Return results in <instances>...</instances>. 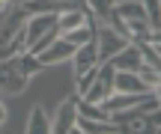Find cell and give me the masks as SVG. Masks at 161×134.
I'll use <instances>...</instances> for the list:
<instances>
[{
    "instance_id": "cell-1",
    "label": "cell",
    "mask_w": 161,
    "mask_h": 134,
    "mask_svg": "<svg viewBox=\"0 0 161 134\" xmlns=\"http://www.w3.org/2000/svg\"><path fill=\"white\" fill-rule=\"evenodd\" d=\"M24 21H27V9L21 6V0H12L0 9V60L27 51Z\"/></svg>"
},
{
    "instance_id": "cell-2",
    "label": "cell",
    "mask_w": 161,
    "mask_h": 134,
    "mask_svg": "<svg viewBox=\"0 0 161 134\" xmlns=\"http://www.w3.org/2000/svg\"><path fill=\"white\" fill-rule=\"evenodd\" d=\"M27 83H30V78H27V72L21 69L18 57L0 60V95H3V99L21 95L24 89H27Z\"/></svg>"
},
{
    "instance_id": "cell-3",
    "label": "cell",
    "mask_w": 161,
    "mask_h": 134,
    "mask_svg": "<svg viewBox=\"0 0 161 134\" xmlns=\"http://www.w3.org/2000/svg\"><path fill=\"white\" fill-rule=\"evenodd\" d=\"M92 42H96V54H98V63H108L110 57H114L119 48H125L128 42V36H122V33H116L114 27H108V24H98L96 21V33H92Z\"/></svg>"
},
{
    "instance_id": "cell-4",
    "label": "cell",
    "mask_w": 161,
    "mask_h": 134,
    "mask_svg": "<svg viewBox=\"0 0 161 134\" xmlns=\"http://www.w3.org/2000/svg\"><path fill=\"white\" fill-rule=\"evenodd\" d=\"M114 75H116V69L110 63H98V69H96V78H92V83H90V89H86L80 99H86V101H92V105H102L104 99H108L110 93H114Z\"/></svg>"
},
{
    "instance_id": "cell-5",
    "label": "cell",
    "mask_w": 161,
    "mask_h": 134,
    "mask_svg": "<svg viewBox=\"0 0 161 134\" xmlns=\"http://www.w3.org/2000/svg\"><path fill=\"white\" fill-rule=\"evenodd\" d=\"M78 99H80V95L72 93V95H66V99L57 105V110H54V116H51V131H57V134H69V131H75Z\"/></svg>"
},
{
    "instance_id": "cell-6",
    "label": "cell",
    "mask_w": 161,
    "mask_h": 134,
    "mask_svg": "<svg viewBox=\"0 0 161 134\" xmlns=\"http://www.w3.org/2000/svg\"><path fill=\"white\" fill-rule=\"evenodd\" d=\"M72 54H75V45H69V42L63 39V36H57V39H54L48 48H42V51L36 54V57H39V63L48 69V66L69 63V60H72Z\"/></svg>"
},
{
    "instance_id": "cell-7",
    "label": "cell",
    "mask_w": 161,
    "mask_h": 134,
    "mask_svg": "<svg viewBox=\"0 0 161 134\" xmlns=\"http://www.w3.org/2000/svg\"><path fill=\"white\" fill-rule=\"evenodd\" d=\"M146 93H110L102 101V107L108 113H125V110H137Z\"/></svg>"
},
{
    "instance_id": "cell-8",
    "label": "cell",
    "mask_w": 161,
    "mask_h": 134,
    "mask_svg": "<svg viewBox=\"0 0 161 134\" xmlns=\"http://www.w3.org/2000/svg\"><path fill=\"white\" fill-rule=\"evenodd\" d=\"M92 15L86 9H60L57 12V21H54V27H57V33H72V30L84 27V24H90Z\"/></svg>"
},
{
    "instance_id": "cell-9",
    "label": "cell",
    "mask_w": 161,
    "mask_h": 134,
    "mask_svg": "<svg viewBox=\"0 0 161 134\" xmlns=\"http://www.w3.org/2000/svg\"><path fill=\"white\" fill-rule=\"evenodd\" d=\"M108 63L114 66L116 72H137L140 66H143V60H140V51L134 48V42H128V45L119 48V51H116Z\"/></svg>"
},
{
    "instance_id": "cell-10",
    "label": "cell",
    "mask_w": 161,
    "mask_h": 134,
    "mask_svg": "<svg viewBox=\"0 0 161 134\" xmlns=\"http://www.w3.org/2000/svg\"><path fill=\"white\" fill-rule=\"evenodd\" d=\"M72 75H80V72L92 69V66H98V54H96V42H84V45L75 48V54H72Z\"/></svg>"
},
{
    "instance_id": "cell-11",
    "label": "cell",
    "mask_w": 161,
    "mask_h": 134,
    "mask_svg": "<svg viewBox=\"0 0 161 134\" xmlns=\"http://www.w3.org/2000/svg\"><path fill=\"white\" fill-rule=\"evenodd\" d=\"M27 131L30 134H48V131H51V113H48L42 105L30 107V113H27Z\"/></svg>"
},
{
    "instance_id": "cell-12",
    "label": "cell",
    "mask_w": 161,
    "mask_h": 134,
    "mask_svg": "<svg viewBox=\"0 0 161 134\" xmlns=\"http://www.w3.org/2000/svg\"><path fill=\"white\" fill-rule=\"evenodd\" d=\"M114 93H149L137 72H116L114 75Z\"/></svg>"
},
{
    "instance_id": "cell-13",
    "label": "cell",
    "mask_w": 161,
    "mask_h": 134,
    "mask_svg": "<svg viewBox=\"0 0 161 134\" xmlns=\"http://www.w3.org/2000/svg\"><path fill=\"white\" fill-rule=\"evenodd\" d=\"M75 131H84V134H116L119 125L116 122H98V119H86V116H78L75 119Z\"/></svg>"
},
{
    "instance_id": "cell-14",
    "label": "cell",
    "mask_w": 161,
    "mask_h": 134,
    "mask_svg": "<svg viewBox=\"0 0 161 134\" xmlns=\"http://www.w3.org/2000/svg\"><path fill=\"white\" fill-rule=\"evenodd\" d=\"M131 42H134V48L140 51V60H143L146 66L161 69V51H158V45H149V42H143V39H131Z\"/></svg>"
},
{
    "instance_id": "cell-15",
    "label": "cell",
    "mask_w": 161,
    "mask_h": 134,
    "mask_svg": "<svg viewBox=\"0 0 161 134\" xmlns=\"http://www.w3.org/2000/svg\"><path fill=\"white\" fill-rule=\"evenodd\" d=\"M66 3L69 0H21L27 15L30 12H60V9H66Z\"/></svg>"
},
{
    "instance_id": "cell-16",
    "label": "cell",
    "mask_w": 161,
    "mask_h": 134,
    "mask_svg": "<svg viewBox=\"0 0 161 134\" xmlns=\"http://www.w3.org/2000/svg\"><path fill=\"white\" fill-rule=\"evenodd\" d=\"M78 116H86V119H98V122H108L110 113L104 110L102 105H92L86 99H78Z\"/></svg>"
},
{
    "instance_id": "cell-17",
    "label": "cell",
    "mask_w": 161,
    "mask_h": 134,
    "mask_svg": "<svg viewBox=\"0 0 161 134\" xmlns=\"http://www.w3.org/2000/svg\"><path fill=\"white\" fill-rule=\"evenodd\" d=\"M92 33H96V21H90V24H84V27H78V30H72V33H63V39L69 42V45H84V42H90L92 39Z\"/></svg>"
},
{
    "instance_id": "cell-18",
    "label": "cell",
    "mask_w": 161,
    "mask_h": 134,
    "mask_svg": "<svg viewBox=\"0 0 161 134\" xmlns=\"http://www.w3.org/2000/svg\"><path fill=\"white\" fill-rule=\"evenodd\" d=\"M137 78H140V81H143V87L146 89H161V72L155 69V66H140V69H137Z\"/></svg>"
},
{
    "instance_id": "cell-19",
    "label": "cell",
    "mask_w": 161,
    "mask_h": 134,
    "mask_svg": "<svg viewBox=\"0 0 161 134\" xmlns=\"http://www.w3.org/2000/svg\"><path fill=\"white\" fill-rule=\"evenodd\" d=\"M140 3H143V12H146L149 27L158 30V24H161V0H140Z\"/></svg>"
},
{
    "instance_id": "cell-20",
    "label": "cell",
    "mask_w": 161,
    "mask_h": 134,
    "mask_svg": "<svg viewBox=\"0 0 161 134\" xmlns=\"http://www.w3.org/2000/svg\"><path fill=\"white\" fill-rule=\"evenodd\" d=\"M6 119H9V110H6V99L0 95V125H6Z\"/></svg>"
},
{
    "instance_id": "cell-21",
    "label": "cell",
    "mask_w": 161,
    "mask_h": 134,
    "mask_svg": "<svg viewBox=\"0 0 161 134\" xmlns=\"http://www.w3.org/2000/svg\"><path fill=\"white\" fill-rule=\"evenodd\" d=\"M0 3H3V6H6V3H12V0H0Z\"/></svg>"
},
{
    "instance_id": "cell-22",
    "label": "cell",
    "mask_w": 161,
    "mask_h": 134,
    "mask_svg": "<svg viewBox=\"0 0 161 134\" xmlns=\"http://www.w3.org/2000/svg\"><path fill=\"white\" fill-rule=\"evenodd\" d=\"M0 9H3V3H0Z\"/></svg>"
}]
</instances>
